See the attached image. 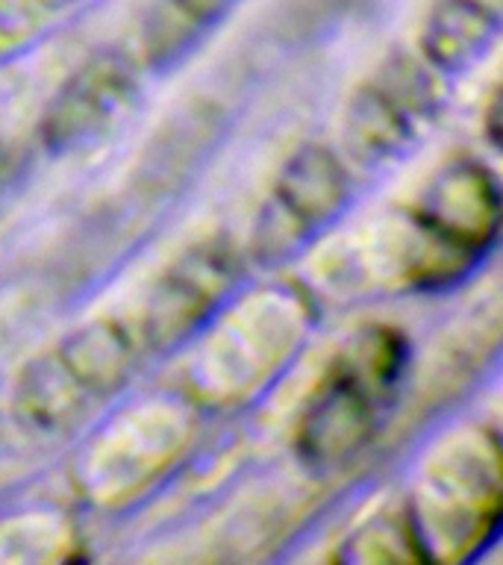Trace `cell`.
<instances>
[{"mask_svg":"<svg viewBox=\"0 0 503 565\" xmlns=\"http://www.w3.org/2000/svg\"><path fill=\"white\" fill-rule=\"evenodd\" d=\"M406 342L392 327H368L335 353L309 397L295 450L312 471H333L371 445L404 380Z\"/></svg>","mask_w":503,"mask_h":565,"instance_id":"obj_1","label":"cell"},{"mask_svg":"<svg viewBox=\"0 0 503 565\" xmlns=\"http://www.w3.org/2000/svg\"><path fill=\"white\" fill-rule=\"evenodd\" d=\"M141 335L95 321L39 356L18 383V415L35 430H62L109 401L141 360Z\"/></svg>","mask_w":503,"mask_h":565,"instance_id":"obj_2","label":"cell"},{"mask_svg":"<svg viewBox=\"0 0 503 565\" xmlns=\"http://www.w3.org/2000/svg\"><path fill=\"white\" fill-rule=\"evenodd\" d=\"M421 503H415L409 524L430 559L432 545H445L439 559H462L483 545L501 515V454L497 441H459L441 457L439 468L424 483Z\"/></svg>","mask_w":503,"mask_h":565,"instance_id":"obj_3","label":"cell"},{"mask_svg":"<svg viewBox=\"0 0 503 565\" xmlns=\"http://www.w3.org/2000/svg\"><path fill=\"white\" fill-rule=\"evenodd\" d=\"M441 106L439 71L415 53L395 51L353 92L344 113V150L365 168L400 157Z\"/></svg>","mask_w":503,"mask_h":565,"instance_id":"obj_4","label":"cell"},{"mask_svg":"<svg viewBox=\"0 0 503 565\" xmlns=\"http://www.w3.org/2000/svg\"><path fill=\"white\" fill-rule=\"evenodd\" d=\"M497 210V185L483 166L453 162L441 171L413 215L427 247L424 259L415 265V277L421 282L459 277L494 242Z\"/></svg>","mask_w":503,"mask_h":565,"instance_id":"obj_5","label":"cell"},{"mask_svg":"<svg viewBox=\"0 0 503 565\" xmlns=\"http://www.w3.org/2000/svg\"><path fill=\"white\" fill-rule=\"evenodd\" d=\"M351 201V174L324 145H307L282 166L256 215L250 256L280 265L307 247Z\"/></svg>","mask_w":503,"mask_h":565,"instance_id":"obj_6","label":"cell"},{"mask_svg":"<svg viewBox=\"0 0 503 565\" xmlns=\"http://www.w3.org/2000/svg\"><path fill=\"white\" fill-rule=\"evenodd\" d=\"M139 97V68L130 53L106 47L88 56L42 115V141L53 153L92 145L113 130Z\"/></svg>","mask_w":503,"mask_h":565,"instance_id":"obj_7","label":"cell"},{"mask_svg":"<svg viewBox=\"0 0 503 565\" xmlns=\"http://www.w3.org/2000/svg\"><path fill=\"white\" fill-rule=\"evenodd\" d=\"M238 271L242 259L236 247L224 238L203 242L180 256L150 291L148 312L139 330L145 351H162L201 324L203 316L236 286Z\"/></svg>","mask_w":503,"mask_h":565,"instance_id":"obj_8","label":"cell"},{"mask_svg":"<svg viewBox=\"0 0 503 565\" xmlns=\"http://www.w3.org/2000/svg\"><path fill=\"white\" fill-rule=\"evenodd\" d=\"M503 0H432L418 30V56L439 74L468 68L501 30Z\"/></svg>","mask_w":503,"mask_h":565,"instance_id":"obj_9","label":"cell"},{"mask_svg":"<svg viewBox=\"0 0 503 565\" xmlns=\"http://www.w3.org/2000/svg\"><path fill=\"white\" fill-rule=\"evenodd\" d=\"M236 0H150L136 26L139 60L165 71L192 53L227 18Z\"/></svg>","mask_w":503,"mask_h":565,"instance_id":"obj_10","label":"cell"},{"mask_svg":"<svg viewBox=\"0 0 503 565\" xmlns=\"http://www.w3.org/2000/svg\"><path fill=\"white\" fill-rule=\"evenodd\" d=\"M88 0H0V60Z\"/></svg>","mask_w":503,"mask_h":565,"instance_id":"obj_11","label":"cell"}]
</instances>
